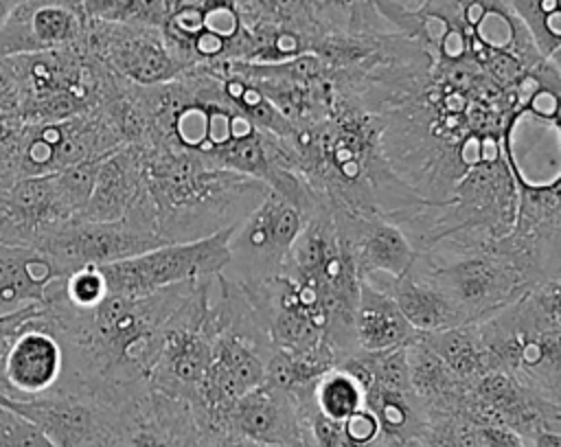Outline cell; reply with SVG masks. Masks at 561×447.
<instances>
[{"label": "cell", "instance_id": "6da1fadb", "mask_svg": "<svg viewBox=\"0 0 561 447\" xmlns=\"http://www.w3.org/2000/svg\"><path fill=\"white\" fill-rule=\"evenodd\" d=\"M193 283L169 285L142 296L107 294L85 309L44 300V316L64 346V379L125 401L147 390L164 324Z\"/></svg>", "mask_w": 561, "mask_h": 447}, {"label": "cell", "instance_id": "7a4b0ae2", "mask_svg": "<svg viewBox=\"0 0 561 447\" xmlns=\"http://www.w3.org/2000/svg\"><path fill=\"white\" fill-rule=\"evenodd\" d=\"M381 118L333 90L331 110L287 138L296 167L311 188L355 213H379L399 221L425 199L390 167L381 142Z\"/></svg>", "mask_w": 561, "mask_h": 447}, {"label": "cell", "instance_id": "3957f363", "mask_svg": "<svg viewBox=\"0 0 561 447\" xmlns=\"http://www.w3.org/2000/svg\"><path fill=\"white\" fill-rule=\"evenodd\" d=\"M138 149L156 232L169 243L215 234L243 219L270 193L265 182L213 167L191 151Z\"/></svg>", "mask_w": 561, "mask_h": 447}, {"label": "cell", "instance_id": "277c9868", "mask_svg": "<svg viewBox=\"0 0 561 447\" xmlns=\"http://www.w3.org/2000/svg\"><path fill=\"white\" fill-rule=\"evenodd\" d=\"M559 285L561 278L537 283L515 302L476 322L493 370H504L554 401H561Z\"/></svg>", "mask_w": 561, "mask_h": 447}, {"label": "cell", "instance_id": "5b68a950", "mask_svg": "<svg viewBox=\"0 0 561 447\" xmlns=\"http://www.w3.org/2000/svg\"><path fill=\"white\" fill-rule=\"evenodd\" d=\"M4 61L18 88L22 123H53L94 110L127 83L81 42L4 57Z\"/></svg>", "mask_w": 561, "mask_h": 447}, {"label": "cell", "instance_id": "8992f818", "mask_svg": "<svg viewBox=\"0 0 561 447\" xmlns=\"http://www.w3.org/2000/svg\"><path fill=\"white\" fill-rule=\"evenodd\" d=\"M458 307L465 324L482 322L524 296L535 283L502 252L486 245H434L414 263Z\"/></svg>", "mask_w": 561, "mask_h": 447}, {"label": "cell", "instance_id": "52a82bcc", "mask_svg": "<svg viewBox=\"0 0 561 447\" xmlns=\"http://www.w3.org/2000/svg\"><path fill=\"white\" fill-rule=\"evenodd\" d=\"M129 401L72 379L35 399L0 394L2 405L28 419L55 447H125Z\"/></svg>", "mask_w": 561, "mask_h": 447}, {"label": "cell", "instance_id": "ba28073f", "mask_svg": "<svg viewBox=\"0 0 561 447\" xmlns=\"http://www.w3.org/2000/svg\"><path fill=\"white\" fill-rule=\"evenodd\" d=\"M123 145L125 140L114 118L99 105L64 121L24 123L4 147L18 180L105 158Z\"/></svg>", "mask_w": 561, "mask_h": 447}, {"label": "cell", "instance_id": "9c48e42d", "mask_svg": "<svg viewBox=\"0 0 561 447\" xmlns=\"http://www.w3.org/2000/svg\"><path fill=\"white\" fill-rule=\"evenodd\" d=\"M160 33L186 68L252 61L254 39L234 0H169Z\"/></svg>", "mask_w": 561, "mask_h": 447}, {"label": "cell", "instance_id": "30bf717a", "mask_svg": "<svg viewBox=\"0 0 561 447\" xmlns=\"http://www.w3.org/2000/svg\"><path fill=\"white\" fill-rule=\"evenodd\" d=\"M232 226L193 241L164 243L142 254L99 265L107 294L142 296L169 285L215 276L230 263Z\"/></svg>", "mask_w": 561, "mask_h": 447}, {"label": "cell", "instance_id": "8fae6325", "mask_svg": "<svg viewBox=\"0 0 561 447\" xmlns=\"http://www.w3.org/2000/svg\"><path fill=\"white\" fill-rule=\"evenodd\" d=\"M305 219L307 217L291 202L270 191L234 224L228 241L230 263L224 274L241 285L280 274Z\"/></svg>", "mask_w": 561, "mask_h": 447}, {"label": "cell", "instance_id": "7c38bea8", "mask_svg": "<svg viewBox=\"0 0 561 447\" xmlns=\"http://www.w3.org/2000/svg\"><path fill=\"white\" fill-rule=\"evenodd\" d=\"M81 46L114 74L142 88L173 81L188 70L169 50L160 28L151 26L85 20Z\"/></svg>", "mask_w": 561, "mask_h": 447}, {"label": "cell", "instance_id": "4fadbf2b", "mask_svg": "<svg viewBox=\"0 0 561 447\" xmlns=\"http://www.w3.org/2000/svg\"><path fill=\"white\" fill-rule=\"evenodd\" d=\"M458 412L473 425H506L528 440L537 429H561V401L548 399L504 370L467 383Z\"/></svg>", "mask_w": 561, "mask_h": 447}, {"label": "cell", "instance_id": "5bb4252c", "mask_svg": "<svg viewBox=\"0 0 561 447\" xmlns=\"http://www.w3.org/2000/svg\"><path fill=\"white\" fill-rule=\"evenodd\" d=\"M164 243L169 241L134 228L127 219L90 221L75 217L48 232L35 250L53 256L64 267V272H72L83 265L123 261Z\"/></svg>", "mask_w": 561, "mask_h": 447}, {"label": "cell", "instance_id": "9a60e30c", "mask_svg": "<svg viewBox=\"0 0 561 447\" xmlns=\"http://www.w3.org/2000/svg\"><path fill=\"white\" fill-rule=\"evenodd\" d=\"M66 375L64 346L48 324L44 309L33 316L11 342L2 370L0 394L9 399H35L55 390Z\"/></svg>", "mask_w": 561, "mask_h": 447}, {"label": "cell", "instance_id": "2e32d148", "mask_svg": "<svg viewBox=\"0 0 561 447\" xmlns=\"http://www.w3.org/2000/svg\"><path fill=\"white\" fill-rule=\"evenodd\" d=\"M77 217L55 173L18 177L7 191L0 208V243L37 248V243Z\"/></svg>", "mask_w": 561, "mask_h": 447}, {"label": "cell", "instance_id": "e0dca14e", "mask_svg": "<svg viewBox=\"0 0 561 447\" xmlns=\"http://www.w3.org/2000/svg\"><path fill=\"white\" fill-rule=\"evenodd\" d=\"M81 0H22L0 24V59L81 42Z\"/></svg>", "mask_w": 561, "mask_h": 447}, {"label": "cell", "instance_id": "ac0fdd59", "mask_svg": "<svg viewBox=\"0 0 561 447\" xmlns=\"http://www.w3.org/2000/svg\"><path fill=\"white\" fill-rule=\"evenodd\" d=\"M335 226L346 234L355 267L362 280L375 274L401 276L416 259L408 234L392 219L379 213H355L346 206L327 202Z\"/></svg>", "mask_w": 561, "mask_h": 447}, {"label": "cell", "instance_id": "d6986e66", "mask_svg": "<svg viewBox=\"0 0 561 447\" xmlns=\"http://www.w3.org/2000/svg\"><path fill=\"white\" fill-rule=\"evenodd\" d=\"M307 427L298 399L265 381L243 392L226 414V429L254 445H280Z\"/></svg>", "mask_w": 561, "mask_h": 447}, {"label": "cell", "instance_id": "ffe728a7", "mask_svg": "<svg viewBox=\"0 0 561 447\" xmlns=\"http://www.w3.org/2000/svg\"><path fill=\"white\" fill-rule=\"evenodd\" d=\"M199 427L191 405L151 386L127 403L125 447H197Z\"/></svg>", "mask_w": 561, "mask_h": 447}, {"label": "cell", "instance_id": "44dd1931", "mask_svg": "<svg viewBox=\"0 0 561 447\" xmlns=\"http://www.w3.org/2000/svg\"><path fill=\"white\" fill-rule=\"evenodd\" d=\"M142 186V153L136 145H123L99 162L90 197L79 217L90 221L123 219Z\"/></svg>", "mask_w": 561, "mask_h": 447}, {"label": "cell", "instance_id": "7402d4cb", "mask_svg": "<svg viewBox=\"0 0 561 447\" xmlns=\"http://www.w3.org/2000/svg\"><path fill=\"white\" fill-rule=\"evenodd\" d=\"M64 267L42 250L0 243V316L42 305L48 285Z\"/></svg>", "mask_w": 561, "mask_h": 447}, {"label": "cell", "instance_id": "603a6c76", "mask_svg": "<svg viewBox=\"0 0 561 447\" xmlns=\"http://www.w3.org/2000/svg\"><path fill=\"white\" fill-rule=\"evenodd\" d=\"M353 335L359 351H392L408 346L419 331L403 318L397 302L373 280H362L353 311Z\"/></svg>", "mask_w": 561, "mask_h": 447}, {"label": "cell", "instance_id": "cb8c5ba5", "mask_svg": "<svg viewBox=\"0 0 561 447\" xmlns=\"http://www.w3.org/2000/svg\"><path fill=\"white\" fill-rule=\"evenodd\" d=\"M381 289L397 302L403 318L419 333L465 324L458 307L416 265H410L401 276L390 278Z\"/></svg>", "mask_w": 561, "mask_h": 447}, {"label": "cell", "instance_id": "d4e9b609", "mask_svg": "<svg viewBox=\"0 0 561 447\" xmlns=\"http://www.w3.org/2000/svg\"><path fill=\"white\" fill-rule=\"evenodd\" d=\"M408 379L427 412H458L467 390L460 379L421 337L405 346Z\"/></svg>", "mask_w": 561, "mask_h": 447}, {"label": "cell", "instance_id": "484cf974", "mask_svg": "<svg viewBox=\"0 0 561 447\" xmlns=\"http://www.w3.org/2000/svg\"><path fill=\"white\" fill-rule=\"evenodd\" d=\"M337 364V355L324 340L305 351L272 348L265 362L263 381L291 392L300 401L309 397L316 381Z\"/></svg>", "mask_w": 561, "mask_h": 447}, {"label": "cell", "instance_id": "4316f807", "mask_svg": "<svg viewBox=\"0 0 561 447\" xmlns=\"http://www.w3.org/2000/svg\"><path fill=\"white\" fill-rule=\"evenodd\" d=\"M419 337L465 381L493 370L489 351L478 333L476 322L458 324L432 333H419Z\"/></svg>", "mask_w": 561, "mask_h": 447}, {"label": "cell", "instance_id": "83f0119b", "mask_svg": "<svg viewBox=\"0 0 561 447\" xmlns=\"http://www.w3.org/2000/svg\"><path fill=\"white\" fill-rule=\"evenodd\" d=\"M298 403L316 410L329 421L342 423L364 405V386L353 373L335 366L324 373L311 388L309 397Z\"/></svg>", "mask_w": 561, "mask_h": 447}, {"label": "cell", "instance_id": "f1b7e54d", "mask_svg": "<svg viewBox=\"0 0 561 447\" xmlns=\"http://www.w3.org/2000/svg\"><path fill=\"white\" fill-rule=\"evenodd\" d=\"M515 18L528 31L543 59H552L561 48V9L559 0H504Z\"/></svg>", "mask_w": 561, "mask_h": 447}, {"label": "cell", "instance_id": "f546056e", "mask_svg": "<svg viewBox=\"0 0 561 447\" xmlns=\"http://www.w3.org/2000/svg\"><path fill=\"white\" fill-rule=\"evenodd\" d=\"M0 447H55L28 419L0 403Z\"/></svg>", "mask_w": 561, "mask_h": 447}, {"label": "cell", "instance_id": "4dcf8cb0", "mask_svg": "<svg viewBox=\"0 0 561 447\" xmlns=\"http://www.w3.org/2000/svg\"><path fill=\"white\" fill-rule=\"evenodd\" d=\"M169 0H121L118 20L123 24L160 28L167 18Z\"/></svg>", "mask_w": 561, "mask_h": 447}, {"label": "cell", "instance_id": "1f68e13d", "mask_svg": "<svg viewBox=\"0 0 561 447\" xmlns=\"http://www.w3.org/2000/svg\"><path fill=\"white\" fill-rule=\"evenodd\" d=\"M42 309V305H31V307H24V309H18L13 313H7V316H0V370H2V362H4V355L11 346V342L15 340L18 331L33 318L37 316Z\"/></svg>", "mask_w": 561, "mask_h": 447}, {"label": "cell", "instance_id": "d6a6232c", "mask_svg": "<svg viewBox=\"0 0 561 447\" xmlns=\"http://www.w3.org/2000/svg\"><path fill=\"white\" fill-rule=\"evenodd\" d=\"M482 447H528V443L506 425H476Z\"/></svg>", "mask_w": 561, "mask_h": 447}, {"label": "cell", "instance_id": "836d02e7", "mask_svg": "<svg viewBox=\"0 0 561 447\" xmlns=\"http://www.w3.org/2000/svg\"><path fill=\"white\" fill-rule=\"evenodd\" d=\"M0 105L20 116L18 88H15L13 74H11V70H9V66H7L4 59H0ZM20 121H22V118H20Z\"/></svg>", "mask_w": 561, "mask_h": 447}, {"label": "cell", "instance_id": "e575fe53", "mask_svg": "<svg viewBox=\"0 0 561 447\" xmlns=\"http://www.w3.org/2000/svg\"><path fill=\"white\" fill-rule=\"evenodd\" d=\"M22 125H24V123L20 121L18 114H13V112H9L7 107L0 105V147L7 145V142L15 136V131H18Z\"/></svg>", "mask_w": 561, "mask_h": 447}, {"label": "cell", "instance_id": "d590c367", "mask_svg": "<svg viewBox=\"0 0 561 447\" xmlns=\"http://www.w3.org/2000/svg\"><path fill=\"white\" fill-rule=\"evenodd\" d=\"M526 443L528 447H561V429H537Z\"/></svg>", "mask_w": 561, "mask_h": 447}, {"label": "cell", "instance_id": "8d00e7d4", "mask_svg": "<svg viewBox=\"0 0 561 447\" xmlns=\"http://www.w3.org/2000/svg\"><path fill=\"white\" fill-rule=\"evenodd\" d=\"M248 447H316V440H313V436L309 432V425H307L296 438H291L287 443H280V445H254V443H250Z\"/></svg>", "mask_w": 561, "mask_h": 447}]
</instances>
